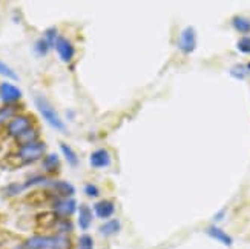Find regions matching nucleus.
Segmentation results:
<instances>
[{
	"label": "nucleus",
	"mask_w": 250,
	"mask_h": 249,
	"mask_svg": "<svg viewBox=\"0 0 250 249\" xmlns=\"http://www.w3.org/2000/svg\"><path fill=\"white\" fill-rule=\"evenodd\" d=\"M71 242L66 235H36L25 243V249H69Z\"/></svg>",
	"instance_id": "1"
},
{
	"label": "nucleus",
	"mask_w": 250,
	"mask_h": 249,
	"mask_svg": "<svg viewBox=\"0 0 250 249\" xmlns=\"http://www.w3.org/2000/svg\"><path fill=\"white\" fill-rule=\"evenodd\" d=\"M34 103L37 106L39 113L42 114V117L45 118V122L52 126L54 129H57V131L60 133H66V125L63 123V120L60 118V115L57 114V111L54 110V106L49 103V100L46 99V97L43 95H36L34 97Z\"/></svg>",
	"instance_id": "2"
},
{
	"label": "nucleus",
	"mask_w": 250,
	"mask_h": 249,
	"mask_svg": "<svg viewBox=\"0 0 250 249\" xmlns=\"http://www.w3.org/2000/svg\"><path fill=\"white\" fill-rule=\"evenodd\" d=\"M45 151H46V145L43 142H32L29 145L20 148V151L17 153V160L20 165H28L42 158V156L45 154Z\"/></svg>",
	"instance_id": "3"
},
{
	"label": "nucleus",
	"mask_w": 250,
	"mask_h": 249,
	"mask_svg": "<svg viewBox=\"0 0 250 249\" xmlns=\"http://www.w3.org/2000/svg\"><path fill=\"white\" fill-rule=\"evenodd\" d=\"M32 129V120L28 115H16L13 120L8 123V134L19 140L23 137L28 131Z\"/></svg>",
	"instance_id": "4"
},
{
	"label": "nucleus",
	"mask_w": 250,
	"mask_h": 249,
	"mask_svg": "<svg viewBox=\"0 0 250 249\" xmlns=\"http://www.w3.org/2000/svg\"><path fill=\"white\" fill-rule=\"evenodd\" d=\"M178 48L184 54H192L197 48V32L192 26H188L181 31L180 39H178Z\"/></svg>",
	"instance_id": "5"
},
{
	"label": "nucleus",
	"mask_w": 250,
	"mask_h": 249,
	"mask_svg": "<svg viewBox=\"0 0 250 249\" xmlns=\"http://www.w3.org/2000/svg\"><path fill=\"white\" fill-rule=\"evenodd\" d=\"M56 49L59 52V57L63 60V62H71L72 57H74V54H75V49L72 46V43L66 39V37H63V36H59L57 40H56Z\"/></svg>",
	"instance_id": "6"
},
{
	"label": "nucleus",
	"mask_w": 250,
	"mask_h": 249,
	"mask_svg": "<svg viewBox=\"0 0 250 249\" xmlns=\"http://www.w3.org/2000/svg\"><path fill=\"white\" fill-rule=\"evenodd\" d=\"M21 97V91L9 82H3L0 83V99H2L5 103H13L17 102Z\"/></svg>",
	"instance_id": "7"
},
{
	"label": "nucleus",
	"mask_w": 250,
	"mask_h": 249,
	"mask_svg": "<svg viewBox=\"0 0 250 249\" xmlns=\"http://www.w3.org/2000/svg\"><path fill=\"white\" fill-rule=\"evenodd\" d=\"M89 163H91L92 168H97V169L106 168V166L111 165V156H109V153H107L106 149H97L91 154Z\"/></svg>",
	"instance_id": "8"
},
{
	"label": "nucleus",
	"mask_w": 250,
	"mask_h": 249,
	"mask_svg": "<svg viewBox=\"0 0 250 249\" xmlns=\"http://www.w3.org/2000/svg\"><path fill=\"white\" fill-rule=\"evenodd\" d=\"M54 208H56V214L62 215L64 219L75 212V209H77V203H75V200H72V199H63V200H57L54 203Z\"/></svg>",
	"instance_id": "9"
},
{
	"label": "nucleus",
	"mask_w": 250,
	"mask_h": 249,
	"mask_svg": "<svg viewBox=\"0 0 250 249\" xmlns=\"http://www.w3.org/2000/svg\"><path fill=\"white\" fill-rule=\"evenodd\" d=\"M206 234H208L209 237H212L213 240L220 242L224 246H232L233 245V239H232V237L227 234L224 229L218 228V226H209V228L206 229Z\"/></svg>",
	"instance_id": "10"
},
{
	"label": "nucleus",
	"mask_w": 250,
	"mask_h": 249,
	"mask_svg": "<svg viewBox=\"0 0 250 249\" xmlns=\"http://www.w3.org/2000/svg\"><path fill=\"white\" fill-rule=\"evenodd\" d=\"M60 219L57 214L54 212H45V214H39L37 215V226L42 229H52L57 228Z\"/></svg>",
	"instance_id": "11"
},
{
	"label": "nucleus",
	"mask_w": 250,
	"mask_h": 249,
	"mask_svg": "<svg viewBox=\"0 0 250 249\" xmlns=\"http://www.w3.org/2000/svg\"><path fill=\"white\" fill-rule=\"evenodd\" d=\"M94 212H95V215L99 219H109L115 212V204L112 202H109V200L99 202V203H95Z\"/></svg>",
	"instance_id": "12"
},
{
	"label": "nucleus",
	"mask_w": 250,
	"mask_h": 249,
	"mask_svg": "<svg viewBox=\"0 0 250 249\" xmlns=\"http://www.w3.org/2000/svg\"><path fill=\"white\" fill-rule=\"evenodd\" d=\"M28 202L34 203V204H42V203H46V202H57L56 194H52L49 191H36V192H31L29 196L26 197Z\"/></svg>",
	"instance_id": "13"
},
{
	"label": "nucleus",
	"mask_w": 250,
	"mask_h": 249,
	"mask_svg": "<svg viewBox=\"0 0 250 249\" xmlns=\"http://www.w3.org/2000/svg\"><path fill=\"white\" fill-rule=\"evenodd\" d=\"M92 223V211L88 204H82L79 208V225L83 231H86Z\"/></svg>",
	"instance_id": "14"
},
{
	"label": "nucleus",
	"mask_w": 250,
	"mask_h": 249,
	"mask_svg": "<svg viewBox=\"0 0 250 249\" xmlns=\"http://www.w3.org/2000/svg\"><path fill=\"white\" fill-rule=\"evenodd\" d=\"M19 111L17 105H5L0 108V126H3L5 123H9L16 117Z\"/></svg>",
	"instance_id": "15"
},
{
	"label": "nucleus",
	"mask_w": 250,
	"mask_h": 249,
	"mask_svg": "<svg viewBox=\"0 0 250 249\" xmlns=\"http://www.w3.org/2000/svg\"><path fill=\"white\" fill-rule=\"evenodd\" d=\"M49 185L56 189V192L57 194H60V196H63V197H68V196H72V194L75 192V189H74V186L71 185V183H68V181H49Z\"/></svg>",
	"instance_id": "16"
},
{
	"label": "nucleus",
	"mask_w": 250,
	"mask_h": 249,
	"mask_svg": "<svg viewBox=\"0 0 250 249\" xmlns=\"http://www.w3.org/2000/svg\"><path fill=\"white\" fill-rule=\"evenodd\" d=\"M232 26L238 32H241V34H247V32H250V19L243 16H235L232 19Z\"/></svg>",
	"instance_id": "17"
},
{
	"label": "nucleus",
	"mask_w": 250,
	"mask_h": 249,
	"mask_svg": "<svg viewBox=\"0 0 250 249\" xmlns=\"http://www.w3.org/2000/svg\"><path fill=\"white\" fill-rule=\"evenodd\" d=\"M60 149H62L64 158H66V161H68L71 166H77L79 165V157H77V154L74 153V149L71 146H68L66 143H62L60 145Z\"/></svg>",
	"instance_id": "18"
},
{
	"label": "nucleus",
	"mask_w": 250,
	"mask_h": 249,
	"mask_svg": "<svg viewBox=\"0 0 250 249\" xmlns=\"http://www.w3.org/2000/svg\"><path fill=\"white\" fill-rule=\"evenodd\" d=\"M120 231V222L118 220H109L106 222L102 228H100V234L102 235H114Z\"/></svg>",
	"instance_id": "19"
},
{
	"label": "nucleus",
	"mask_w": 250,
	"mask_h": 249,
	"mask_svg": "<svg viewBox=\"0 0 250 249\" xmlns=\"http://www.w3.org/2000/svg\"><path fill=\"white\" fill-rule=\"evenodd\" d=\"M43 165H45L46 171H56L59 168V156L57 154H49L43 160Z\"/></svg>",
	"instance_id": "20"
},
{
	"label": "nucleus",
	"mask_w": 250,
	"mask_h": 249,
	"mask_svg": "<svg viewBox=\"0 0 250 249\" xmlns=\"http://www.w3.org/2000/svg\"><path fill=\"white\" fill-rule=\"evenodd\" d=\"M236 48L240 52L249 54V56H250V36H244V37H241L240 40H238Z\"/></svg>",
	"instance_id": "21"
},
{
	"label": "nucleus",
	"mask_w": 250,
	"mask_h": 249,
	"mask_svg": "<svg viewBox=\"0 0 250 249\" xmlns=\"http://www.w3.org/2000/svg\"><path fill=\"white\" fill-rule=\"evenodd\" d=\"M247 71H249V69L244 67V65H235V67L230 69V74L233 75L235 79H240V80H241V79H244V77H246Z\"/></svg>",
	"instance_id": "22"
},
{
	"label": "nucleus",
	"mask_w": 250,
	"mask_h": 249,
	"mask_svg": "<svg viewBox=\"0 0 250 249\" xmlns=\"http://www.w3.org/2000/svg\"><path fill=\"white\" fill-rule=\"evenodd\" d=\"M79 246H80V249H94V240H92V237L88 235V234L82 235L80 240H79Z\"/></svg>",
	"instance_id": "23"
},
{
	"label": "nucleus",
	"mask_w": 250,
	"mask_h": 249,
	"mask_svg": "<svg viewBox=\"0 0 250 249\" xmlns=\"http://www.w3.org/2000/svg\"><path fill=\"white\" fill-rule=\"evenodd\" d=\"M0 74L5 75V77H8V79H13V80L17 79V74L13 69H11L6 63H3L2 60H0Z\"/></svg>",
	"instance_id": "24"
},
{
	"label": "nucleus",
	"mask_w": 250,
	"mask_h": 249,
	"mask_svg": "<svg viewBox=\"0 0 250 249\" xmlns=\"http://www.w3.org/2000/svg\"><path fill=\"white\" fill-rule=\"evenodd\" d=\"M49 48H51V45L45 40V37L40 39V40L36 43V51H37V54H40V56H45Z\"/></svg>",
	"instance_id": "25"
},
{
	"label": "nucleus",
	"mask_w": 250,
	"mask_h": 249,
	"mask_svg": "<svg viewBox=\"0 0 250 249\" xmlns=\"http://www.w3.org/2000/svg\"><path fill=\"white\" fill-rule=\"evenodd\" d=\"M84 192H86V196H88V197H97V196H99V188L94 186V185H86Z\"/></svg>",
	"instance_id": "26"
},
{
	"label": "nucleus",
	"mask_w": 250,
	"mask_h": 249,
	"mask_svg": "<svg viewBox=\"0 0 250 249\" xmlns=\"http://www.w3.org/2000/svg\"><path fill=\"white\" fill-rule=\"evenodd\" d=\"M223 219H224V211H221V212H218V214L215 215V222H220Z\"/></svg>",
	"instance_id": "27"
},
{
	"label": "nucleus",
	"mask_w": 250,
	"mask_h": 249,
	"mask_svg": "<svg viewBox=\"0 0 250 249\" xmlns=\"http://www.w3.org/2000/svg\"><path fill=\"white\" fill-rule=\"evenodd\" d=\"M247 68H249V71H250V65H249V67H247Z\"/></svg>",
	"instance_id": "28"
}]
</instances>
